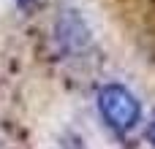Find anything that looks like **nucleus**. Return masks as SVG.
Masks as SVG:
<instances>
[{
	"mask_svg": "<svg viewBox=\"0 0 155 149\" xmlns=\"http://www.w3.org/2000/svg\"><path fill=\"white\" fill-rule=\"evenodd\" d=\"M95 103H98L101 119L117 133L134 130L142 117V106H139L136 95L123 84H104L95 95Z\"/></svg>",
	"mask_w": 155,
	"mask_h": 149,
	"instance_id": "nucleus-1",
	"label": "nucleus"
},
{
	"mask_svg": "<svg viewBox=\"0 0 155 149\" xmlns=\"http://www.w3.org/2000/svg\"><path fill=\"white\" fill-rule=\"evenodd\" d=\"M57 41L71 52H79L90 43V30L76 11H65V16L57 22Z\"/></svg>",
	"mask_w": 155,
	"mask_h": 149,
	"instance_id": "nucleus-2",
	"label": "nucleus"
},
{
	"mask_svg": "<svg viewBox=\"0 0 155 149\" xmlns=\"http://www.w3.org/2000/svg\"><path fill=\"white\" fill-rule=\"evenodd\" d=\"M147 138H150V144H153V149H155V119L150 122V130H147Z\"/></svg>",
	"mask_w": 155,
	"mask_h": 149,
	"instance_id": "nucleus-3",
	"label": "nucleus"
},
{
	"mask_svg": "<svg viewBox=\"0 0 155 149\" xmlns=\"http://www.w3.org/2000/svg\"><path fill=\"white\" fill-rule=\"evenodd\" d=\"M30 3H33V0H16V5H19V8H30Z\"/></svg>",
	"mask_w": 155,
	"mask_h": 149,
	"instance_id": "nucleus-4",
	"label": "nucleus"
}]
</instances>
